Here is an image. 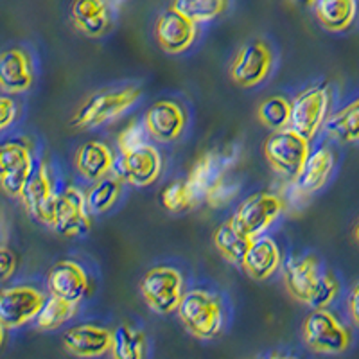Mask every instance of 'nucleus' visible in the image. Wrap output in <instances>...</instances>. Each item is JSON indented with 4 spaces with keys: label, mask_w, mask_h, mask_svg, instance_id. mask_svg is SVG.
<instances>
[{
    "label": "nucleus",
    "mask_w": 359,
    "mask_h": 359,
    "mask_svg": "<svg viewBox=\"0 0 359 359\" xmlns=\"http://www.w3.org/2000/svg\"><path fill=\"white\" fill-rule=\"evenodd\" d=\"M178 316L185 329L200 339H214L223 331L224 313L221 300L205 290L184 293L178 306Z\"/></svg>",
    "instance_id": "obj_1"
},
{
    "label": "nucleus",
    "mask_w": 359,
    "mask_h": 359,
    "mask_svg": "<svg viewBox=\"0 0 359 359\" xmlns=\"http://www.w3.org/2000/svg\"><path fill=\"white\" fill-rule=\"evenodd\" d=\"M309 142L290 126L273 130L264 140V156L273 171L287 178V182H293L309 156Z\"/></svg>",
    "instance_id": "obj_2"
},
{
    "label": "nucleus",
    "mask_w": 359,
    "mask_h": 359,
    "mask_svg": "<svg viewBox=\"0 0 359 359\" xmlns=\"http://www.w3.org/2000/svg\"><path fill=\"white\" fill-rule=\"evenodd\" d=\"M139 88H124V90H108V92H97L90 95L81 107L76 110L70 126L76 130H88L107 124L111 118L123 115L128 108H131L139 101Z\"/></svg>",
    "instance_id": "obj_3"
},
{
    "label": "nucleus",
    "mask_w": 359,
    "mask_h": 359,
    "mask_svg": "<svg viewBox=\"0 0 359 359\" xmlns=\"http://www.w3.org/2000/svg\"><path fill=\"white\" fill-rule=\"evenodd\" d=\"M331 110V90L327 85L309 86L291 101L290 128L297 133L313 140L323 124L327 123Z\"/></svg>",
    "instance_id": "obj_4"
},
{
    "label": "nucleus",
    "mask_w": 359,
    "mask_h": 359,
    "mask_svg": "<svg viewBox=\"0 0 359 359\" xmlns=\"http://www.w3.org/2000/svg\"><path fill=\"white\" fill-rule=\"evenodd\" d=\"M304 341L320 354H341L351 347V332L334 314L325 309H313L304 322Z\"/></svg>",
    "instance_id": "obj_5"
},
{
    "label": "nucleus",
    "mask_w": 359,
    "mask_h": 359,
    "mask_svg": "<svg viewBox=\"0 0 359 359\" xmlns=\"http://www.w3.org/2000/svg\"><path fill=\"white\" fill-rule=\"evenodd\" d=\"M140 293L155 313L169 314L178 311L180 302L184 298V278L178 269L156 266L144 275L140 282Z\"/></svg>",
    "instance_id": "obj_6"
},
{
    "label": "nucleus",
    "mask_w": 359,
    "mask_h": 359,
    "mask_svg": "<svg viewBox=\"0 0 359 359\" xmlns=\"http://www.w3.org/2000/svg\"><path fill=\"white\" fill-rule=\"evenodd\" d=\"M286 210V201L273 192H257L246 198L236 214L232 216V223L241 230L245 236L259 237L280 217Z\"/></svg>",
    "instance_id": "obj_7"
},
{
    "label": "nucleus",
    "mask_w": 359,
    "mask_h": 359,
    "mask_svg": "<svg viewBox=\"0 0 359 359\" xmlns=\"http://www.w3.org/2000/svg\"><path fill=\"white\" fill-rule=\"evenodd\" d=\"M50 226L60 236L65 237H81L88 233L92 221H90L88 205H86V194L72 185L57 192Z\"/></svg>",
    "instance_id": "obj_8"
},
{
    "label": "nucleus",
    "mask_w": 359,
    "mask_h": 359,
    "mask_svg": "<svg viewBox=\"0 0 359 359\" xmlns=\"http://www.w3.org/2000/svg\"><path fill=\"white\" fill-rule=\"evenodd\" d=\"M160 172H162V156L151 144L140 147L137 151L118 153L114 162V175L133 187H147L155 184Z\"/></svg>",
    "instance_id": "obj_9"
},
{
    "label": "nucleus",
    "mask_w": 359,
    "mask_h": 359,
    "mask_svg": "<svg viewBox=\"0 0 359 359\" xmlns=\"http://www.w3.org/2000/svg\"><path fill=\"white\" fill-rule=\"evenodd\" d=\"M56 198L57 192L53 187V180H50L49 171H47V165L40 158L38 162H34L33 171H31L27 182H25L20 201L31 216H34L41 223L50 224L53 223Z\"/></svg>",
    "instance_id": "obj_10"
},
{
    "label": "nucleus",
    "mask_w": 359,
    "mask_h": 359,
    "mask_svg": "<svg viewBox=\"0 0 359 359\" xmlns=\"http://www.w3.org/2000/svg\"><path fill=\"white\" fill-rule=\"evenodd\" d=\"M34 168L33 153L25 142H6L0 149V184L8 196L20 200Z\"/></svg>",
    "instance_id": "obj_11"
},
{
    "label": "nucleus",
    "mask_w": 359,
    "mask_h": 359,
    "mask_svg": "<svg viewBox=\"0 0 359 359\" xmlns=\"http://www.w3.org/2000/svg\"><path fill=\"white\" fill-rule=\"evenodd\" d=\"M273 56L266 43L255 40L239 49L230 65V78L236 85L252 88L268 78Z\"/></svg>",
    "instance_id": "obj_12"
},
{
    "label": "nucleus",
    "mask_w": 359,
    "mask_h": 359,
    "mask_svg": "<svg viewBox=\"0 0 359 359\" xmlns=\"http://www.w3.org/2000/svg\"><path fill=\"white\" fill-rule=\"evenodd\" d=\"M43 302L45 297L34 287H8L0 294V323L8 329H17L33 322Z\"/></svg>",
    "instance_id": "obj_13"
},
{
    "label": "nucleus",
    "mask_w": 359,
    "mask_h": 359,
    "mask_svg": "<svg viewBox=\"0 0 359 359\" xmlns=\"http://www.w3.org/2000/svg\"><path fill=\"white\" fill-rule=\"evenodd\" d=\"M156 40L168 53H184L196 40V22L171 6L160 15L156 22Z\"/></svg>",
    "instance_id": "obj_14"
},
{
    "label": "nucleus",
    "mask_w": 359,
    "mask_h": 359,
    "mask_svg": "<svg viewBox=\"0 0 359 359\" xmlns=\"http://www.w3.org/2000/svg\"><path fill=\"white\" fill-rule=\"evenodd\" d=\"M47 287L54 297L78 306L88 293L90 280L83 266H79L78 262L60 261L47 273Z\"/></svg>",
    "instance_id": "obj_15"
},
{
    "label": "nucleus",
    "mask_w": 359,
    "mask_h": 359,
    "mask_svg": "<svg viewBox=\"0 0 359 359\" xmlns=\"http://www.w3.org/2000/svg\"><path fill=\"white\" fill-rule=\"evenodd\" d=\"M229 155L219 151H207L196 160V163L192 165L191 172L187 176V185L191 191L194 203L205 201L208 196V192L212 191L221 180L226 175V168H229Z\"/></svg>",
    "instance_id": "obj_16"
},
{
    "label": "nucleus",
    "mask_w": 359,
    "mask_h": 359,
    "mask_svg": "<svg viewBox=\"0 0 359 359\" xmlns=\"http://www.w3.org/2000/svg\"><path fill=\"white\" fill-rule=\"evenodd\" d=\"M63 347L78 358H97L111 352L114 331L97 325L72 327L63 334Z\"/></svg>",
    "instance_id": "obj_17"
},
{
    "label": "nucleus",
    "mask_w": 359,
    "mask_h": 359,
    "mask_svg": "<svg viewBox=\"0 0 359 359\" xmlns=\"http://www.w3.org/2000/svg\"><path fill=\"white\" fill-rule=\"evenodd\" d=\"M144 121L153 139L158 142H172L184 133L187 117L178 102L158 101L146 111Z\"/></svg>",
    "instance_id": "obj_18"
},
{
    "label": "nucleus",
    "mask_w": 359,
    "mask_h": 359,
    "mask_svg": "<svg viewBox=\"0 0 359 359\" xmlns=\"http://www.w3.org/2000/svg\"><path fill=\"white\" fill-rule=\"evenodd\" d=\"M0 85L6 94H20L33 85V67L27 53L18 47L0 56Z\"/></svg>",
    "instance_id": "obj_19"
},
{
    "label": "nucleus",
    "mask_w": 359,
    "mask_h": 359,
    "mask_svg": "<svg viewBox=\"0 0 359 359\" xmlns=\"http://www.w3.org/2000/svg\"><path fill=\"white\" fill-rule=\"evenodd\" d=\"M282 253L277 243L269 237H255L246 253L245 261L241 262L243 269L255 280H266L275 273L280 266Z\"/></svg>",
    "instance_id": "obj_20"
},
{
    "label": "nucleus",
    "mask_w": 359,
    "mask_h": 359,
    "mask_svg": "<svg viewBox=\"0 0 359 359\" xmlns=\"http://www.w3.org/2000/svg\"><path fill=\"white\" fill-rule=\"evenodd\" d=\"M332 169H334V153L325 146L318 147L316 151L309 153L302 171L298 172L293 182L300 191L309 196L329 182Z\"/></svg>",
    "instance_id": "obj_21"
},
{
    "label": "nucleus",
    "mask_w": 359,
    "mask_h": 359,
    "mask_svg": "<svg viewBox=\"0 0 359 359\" xmlns=\"http://www.w3.org/2000/svg\"><path fill=\"white\" fill-rule=\"evenodd\" d=\"M70 13L76 27L86 36H102L111 25L107 0H74Z\"/></svg>",
    "instance_id": "obj_22"
},
{
    "label": "nucleus",
    "mask_w": 359,
    "mask_h": 359,
    "mask_svg": "<svg viewBox=\"0 0 359 359\" xmlns=\"http://www.w3.org/2000/svg\"><path fill=\"white\" fill-rule=\"evenodd\" d=\"M115 156L107 144L90 140L83 144L76 153V168L83 178L97 182L114 171Z\"/></svg>",
    "instance_id": "obj_23"
},
{
    "label": "nucleus",
    "mask_w": 359,
    "mask_h": 359,
    "mask_svg": "<svg viewBox=\"0 0 359 359\" xmlns=\"http://www.w3.org/2000/svg\"><path fill=\"white\" fill-rule=\"evenodd\" d=\"M320 275H322V271H320L318 261L314 257L293 259L286 266L284 282H286L287 291L294 300L307 304Z\"/></svg>",
    "instance_id": "obj_24"
},
{
    "label": "nucleus",
    "mask_w": 359,
    "mask_h": 359,
    "mask_svg": "<svg viewBox=\"0 0 359 359\" xmlns=\"http://www.w3.org/2000/svg\"><path fill=\"white\" fill-rule=\"evenodd\" d=\"M316 18L332 33H339L354 24L358 17V0H316Z\"/></svg>",
    "instance_id": "obj_25"
},
{
    "label": "nucleus",
    "mask_w": 359,
    "mask_h": 359,
    "mask_svg": "<svg viewBox=\"0 0 359 359\" xmlns=\"http://www.w3.org/2000/svg\"><path fill=\"white\" fill-rule=\"evenodd\" d=\"M252 243L253 237L245 236L232 223V219L221 224L219 229L216 230V233H214V245H216V248L219 250L221 255L226 261L233 262V264H241L245 261Z\"/></svg>",
    "instance_id": "obj_26"
},
{
    "label": "nucleus",
    "mask_w": 359,
    "mask_h": 359,
    "mask_svg": "<svg viewBox=\"0 0 359 359\" xmlns=\"http://www.w3.org/2000/svg\"><path fill=\"white\" fill-rule=\"evenodd\" d=\"M121 189H123V180L118 176H104L97 180L86 192V205H88L90 214L99 216L110 210L121 196Z\"/></svg>",
    "instance_id": "obj_27"
},
{
    "label": "nucleus",
    "mask_w": 359,
    "mask_h": 359,
    "mask_svg": "<svg viewBox=\"0 0 359 359\" xmlns=\"http://www.w3.org/2000/svg\"><path fill=\"white\" fill-rule=\"evenodd\" d=\"M327 133L336 140L345 144L358 142L359 140V99L348 104L347 108L339 110L338 114L327 118Z\"/></svg>",
    "instance_id": "obj_28"
},
{
    "label": "nucleus",
    "mask_w": 359,
    "mask_h": 359,
    "mask_svg": "<svg viewBox=\"0 0 359 359\" xmlns=\"http://www.w3.org/2000/svg\"><path fill=\"white\" fill-rule=\"evenodd\" d=\"M74 314H76V304L67 302L63 298L50 294L49 298H45L40 313L34 318V323L41 331H54L69 320H72Z\"/></svg>",
    "instance_id": "obj_29"
},
{
    "label": "nucleus",
    "mask_w": 359,
    "mask_h": 359,
    "mask_svg": "<svg viewBox=\"0 0 359 359\" xmlns=\"http://www.w3.org/2000/svg\"><path fill=\"white\" fill-rule=\"evenodd\" d=\"M111 354L117 359H140L146 354V336L130 325H118L114 331Z\"/></svg>",
    "instance_id": "obj_30"
},
{
    "label": "nucleus",
    "mask_w": 359,
    "mask_h": 359,
    "mask_svg": "<svg viewBox=\"0 0 359 359\" xmlns=\"http://www.w3.org/2000/svg\"><path fill=\"white\" fill-rule=\"evenodd\" d=\"M257 118L262 126L269 130L287 128L291 121V101L282 95H269L262 99L257 108Z\"/></svg>",
    "instance_id": "obj_31"
},
{
    "label": "nucleus",
    "mask_w": 359,
    "mask_h": 359,
    "mask_svg": "<svg viewBox=\"0 0 359 359\" xmlns=\"http://www.w3.org/2000/svg\"><path fill=\"white\" fill-rule=\"evenodd\" d=\"M172 6L184 13L185 17L201 24L219 17L226 8V0H175Z\"/></svg>",
    "instance_id": "obj_32"
},
{
    "label": "nucleus",
    "mask_w": 359,
    "mask_h": 359,
    "mask_svg": "<svg viewBox=\"0 0 359 359\" xmlns=\"http://www.w3.org/2000/svg\"><path fill=\"white\" fill-rule=\"evenodd\" d=\"M162 205L168 208L169 212L172 214H182V212H187L194 207V198H192L191 191H189V185L187 182H172L169 184L168 187L162 191Z\"/></svg>",
    "instance_id": "obj_33"
},
{
    "label": "nucleus",
    "mask_w": 359,
    "mask_h": 359,
    "mask_svg": "<svg viewBox=\"0 0 359 359\" xmlns=\"http://www.w3.org/2000/svg\"><path fill=\"white\" fill-rule=\"evenodd\" d=\"M149 130L146 126V121L135 118L124 128L117 137V146L121 153H131L137 151L140 147L147 146V139H149Z\"/></svg>",
    "instance_id": "obj_34"
},
{
    "label": "nucleus",
    "mask_w": 359,
    "mask_h": 359,
    "mask_svg": "<svg viewBox=\"0 0 359 359\" xmlns=\"http://www.w3.org/2000/svg\"><path fill=\"white\" fill-rule=\"evenodd\" d=\"M339 291V284L336 280V277L332 273H322L320 275L316 286H314L313 293L309 297V302L307 306H311L313 309H325L329 304L336 298Z\"/></svg>",
    "instance_id": "obj_35"
},
{
    "label": "nucleus",
    "mask_w": 359,
    "mask_h": 359,
    "mask_svg": "<svg viewBox=\"0 0 359 359\" xmlns=\"http://www.w3.org/2000/svg\"><path fill=\"white\" fill-rule=\"evenodd\" d=\"M237 191H239L237 184L229 182V180H226V176H224L219 184H217L212 191L208 192V196L205 201H207L210 207H223V205H226L233 196H236Z\"/></svg>",
    "instance_id": "obj_36"
},
{
    "label": "nucleus",
    "mask_w": 359,
    "mask_h": 359,
    "mask_svg": "<svg viewBox=\"0 0 359 359\" xmlns=\"http://www.w3.org/2000/svg\"><path fill=\"white\" fill-rule=\"evenodd\" d=\"M17 115H18L17 102L9 97L0 99V128H2V130H8V128L15 123Z\"/></svg>",
    "instance_id": "obj_37"
},
{
    "label": "nucleus",
    "mask_w": 359,
    "mask_h": 359,
    "mask_svg": "<svg viewBox=\"0 0 359 359\" xmlns=\"http://www.w3.org/2000/svg\"><path fill=\"white\" fill-rule=\"evenodd\" d=\"M0 266H2V280H8L17 269V255L6 246L0 250Z\"/></svg>",
    "instance_id": "obj_38"
},
{
    "label": "nucleus",
    "mask_w": 359,
    "mask_h": 359,
    "mask_svg": "<svg viewBox=\"0 0 359 359\" xmlns=\"http://www.w3.org/2000/svg\"><path fill=\"white\" fill-rule=\"evenodd\" d=\"M348 314H351L354 325L359 329V280L354 284L351 297H348Z\"/></svg>",
    "instance_id": "obj_39"
},
{
    "label": "nucleus",
    "mask_w": 359,
    "mask_h": 359,
    "mask_svg": "<svg viewBox=\"0 0 359 359\" xmlns=\"http://www.w3.org/2000/svg\"><path fill=\"white\" fill-rule=\"evenodd\" d=\"M291 2H294V4L307 8V6H314V2H316V0H291Z\"/></svg>",
    "instance_id": "obj_40"
},
{
    "label": "nucleus",
    "mask_w": 359,
    "mask_h": 359,
    "mask_svg": "<svg viewBox=\"0 0 359 359\" xmlns=\"http://www.w3.org/2000/svg\"><path fill=\"white\" fill-rule=\"evenodd\" d=\"M354 241L359 245V219H358V223H355V226H354Z\"/></svg>",
    "instance_id": "obj_41"
},
{
    "label": "nucleus",
    "mask_w": 359,
    "mask_h": 359,
    "mask_svg": "<svg viewBox=\"0 0 359 359\" xmlns=\"http://www.w3.org/2000/svg\"><path fill=\"white\" fill-rule=\"evenodd\" d=\"M110 2L114 6H118V4H123V2H126V0H110Z\"/></svg>",
    "instance_id": "obj_42"
}]
</instances>
